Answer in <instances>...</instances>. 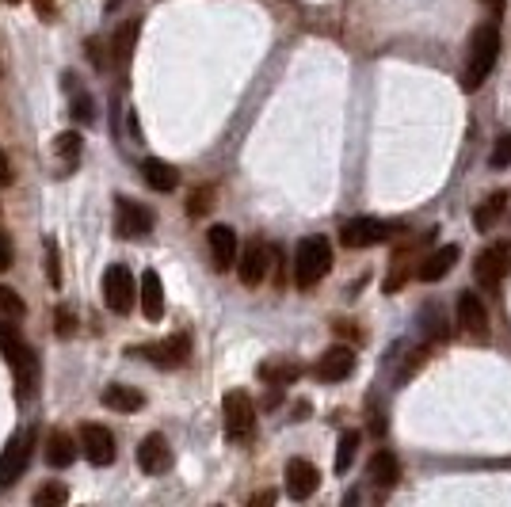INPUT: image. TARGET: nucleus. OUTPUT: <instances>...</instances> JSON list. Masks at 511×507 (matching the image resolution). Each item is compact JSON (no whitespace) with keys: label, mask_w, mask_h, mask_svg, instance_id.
<instances>
[{"label":"nucleus","mask_w":511,"mask_h":507,"mask_svg":"<svg viewBox=\"0 0 511 507\" xmlns=\"http://www.w3.org/2000/svg\"><path fill=\"white\" fill-rule=\"evenodd\" d=\"M0 355L8 358V367L16 374V389L24 400H31L38 393V378H42V367H38V355L35 347L24 340V332H19L8 316L0 321Z\"/></svg>","instance_id":"1"},{"label":"nucleus","mask_w":511,"mask_h":507,"mask_svg":"<svg viewBox=\"0 0 511 507\" xmlns=\"http://www.w3.org/2000/svg\"><path fill=\"white\" fill-rule=\"evenodd\" d=\"M500 57V31L493 24H481L474 31V42H470V57H465V73H462V88L465 92H477L481 84L488 80Z\"/></svg>","instance_id":"2"},{"label":"nucleus","mask_w":511,"mask_h":507,"mask_svg":"<svg viewBox=\"0 0 511 507\" xmlns=\"http://www.w3.org/2000/svg\"><path fill=\"white\" fill-rule=\"evenodd\" d=\"M332 271V244L325 237H306L294 252V283L297 290H313Z\"/></svg>","instance_id":"3"},{"label":"nucleus","mask_w":511,"mask_h":507,"mask_svg":"<svg viewBox=\"0 0 511 507\" xmlns=\"http://www.w3.org/2000/svg\"><path fill=\"white\" fill-rule=\"evenodd\" d=\"M222 428L233 442H248L256 435V405L245 389H229L222 397Z\"/></svg>","instance_id":"4"},{"label":"nucleus","mask_w":511,"mask_h":507,"mask_svg":"<svg viewBox=\"0 0 511 507\" xmlns=\"http://www.w3.org/2000/svg\"><path fill=\"white\" fill-rule=\"evenodd\" d=\"M35 442H38V431L35 428H24V431H19L8 442L5 454H0V484H16L19 477L27 473L31 458H35Z\"/></svg>","instance_id":"5"},{"label":"nucleus","mask_w":511,"mask_h":507,"mask_svg":"<svg viewBox=\"0 0 511 507\" xmlns=\"http://www.w3.org/2000/svg\"><path fill=\"white\" fill-rule=\"evenodd\" d=\"M134 298H138V290H134V274L126 264H111L108 274H103V302H108L111 313L126 316L134 309Z\"/></svg>","instance_id":"6"},{"label":"nucleus","mask_w":511,"mask_h":507,"mask_svg":"<svg viewBox=\"0 0 511 507\" xmlns=\"http://www.w3.org/2000/svg\"><path fill=\"white\" fill-rule=\"evenodd\" d=\"M474 274H477V283L485 290H500V283L511 274V244L507 241L488 244L477 256V264H474Z\"/></svg>","instance_id":"7"},{"label":"nucleus","mask_w":511,"mask_h":507,"mask_svg":"<svg viewBox=\"0 0 511 507\" xmlns=\"http://www.w3.org/2000/svg\"><path fill=\"white\" fill-rule=\"evenodd\" d=\"M393 237V225L390 222H378V218H351L339 225V244L344 248H370Z\"/></svg>","instance_id":"8"},{"label":"nucleus","mask_w":511,"mask_h":507,"mask_svg":"<svg viewBox=\"0 0 511 507\" xmlns=\"http://www.w3.org/2000/svg\"><path fill=\"white\" fill-rule=\"evenodd\" d=\"M115 233L122 241L153 233V210H145L141 202H130V199H115Z\"/></svg>","instance_id":"9"},{"label":"nucleus","mask_w":511,"mask_h":507,"mask_svg":"<svg viewBox=\"0 0 511 507\" xmlns=\"http://www.w3.org/2000/svg\"><path fill=\"white\" fill-rule=\"evenodd\" d=\"M80 450L92 466H111L115 461V435L103 424H84L80 428Z\"/></svg>","instance_id":"10"},{"label":"nucleus","mask_w":511,"mask_h":507,"mask_svg":"<svg viewBox=\"0 0 511 507\" xmlns=\"http://www.w3.org/2000/svg\"><path fill=\"white\" fill-rule=\"evenodd\" d=\"M317 484H321V473H317L313 461H306V458H290L287 461V492H290V500H309L317 492Z\"/></svg>","instance_id":"11"},{"label":"nucleus","mask_w":511,"mask_h":507,"mask_svg":"<svg viewBox=\"0 0 511 507\" xmlns=\"http://www.w3.org/2000/svg\"><path fill=\"white\" fill-rule=\"evenodd\" d=\"M141 355H149V363L153 367H164V370H176L187 363V355H191V340L180 332V336H168V340L153 344V347H141Z\"/></svg>","instance_id":"12"},{"label":"nucleus","mask_w":511,"mask_h":507,"mask_svg":"<svg viewBox=\"0 0 511 507\" xmlns=\"http://www.w3.org/2000/svg\"><path fill=\"white\" fill-rule=\"evenodd\" d=\"M351 370H355V351L344 347V344L328 347L321 358H317V367H313V374L321 378V382H344Z\"/></svg>","instance_id":"13"},{"label":"nucleus","mask_w":511,"mask_h":507,"mask_svg":"<svg viewBox=\"0 0 511 507\" xmlns=\"http://www.w3.org/2000/svg\"><path fill=\"white\" fill-rule=\"evenodd\" d=\"M458 325L462 332H470L474 340H488V313H485V302L477 294H458Z\"/></svg>","instance_id":"14"},{"label":"nucleus","mask_w":511,"mask_h":507,"mask_svg":"<svg viewBox=\"0 0 511 507\" xmlns=\"http://www.w3.org/2000/svg\"><path fill=\"white\" fill-rule=\"evenodd\" d=\"M138 466H141V473H149V477H157V473H164L168 466H172V450H168V439L164 435H145L141 439V447H138Z\"/></svg>","instance_id":"15"},{"label":"nucleus","mask_w":511,"mask_h":507,"mask_svg":"<svg viewBox=\"0 0 511 507\" xmlns=\"http://www.w3.org/2000/svg\"><path fill=\"white\" fill-rule=\"evenodd\" d=\"M267 264H271V248L267 244H248L237 252V274H241V283L245 286H256V283H264V274H267Z\"/></svg>","instance_id":"16"},{"label":"nucleus","mask_w":511,"mask_h":507,"mask_svg":"<svg viewBox=\"0 0 511 507\" xmlns=\"http://www.w3.org/2000/svg\"><path fill=\"white\" fill-rule=\"evenodd\" d=\"M210 241V260H214V271H229V267H237V233H233L229 225H214L206 233Z\"/></svg>","instance_id":"17"},{"label":"nucleus","mask_w":511,"mask_h":507,"mask_svg":"<svg viewBox=\"0 0 511 507\" xmlns=\"http://www.w3.org/2000/svg\"><path fill=\"white\" fill-rule=\"evenodd\" d=\"M458 244H443V248H435V252H428V256L420 260V267H416V274L423 283H439V279H446V274L454 271V264H458Z\"/></svg>","instance_id":"18"},{"label":"nucleus","mask_w":511,"mask_h":507,"mask_svg":"<svg viewBox=\"0 0 511 507\" xmlns=\"http://www.w3.org/2000/svg\"><path fill=\"white\" fill-rule=\"evenodd\" d=\"M138 302H141L145 321H161V316H164V286H161V274H157V271H145V274H141Z\"/></svg>","instance_id":"19"},{"label":"nucleus","mask_w":511,"mask_h":507,"mask_svg":"<svg viewBox=\"0 0 511 507\" xmlns=\"http://www.w3.org/2000/svg\"><path fill=\"white\" fill-rule=\"evenodd\" d=\"M138 31H141V19H126V24L119 27V35H115V42H111V66H115L119 73H126V66H130Z\"/></svg>","instance_id":"20"},{"label":"nucleus","mask_w":511,"mask_h":507,"mask_svg":"<svg viewBox=\"0 0 511 507\" xmlns=\"http://www.w3.org/2000/svg\"><path fill=\"white\" fill-rule=\"evenodd\" d=\"M141 176H145V183L153 187V191H176V183H180V172L161 157L141 160Z\"/></svg>","instance_id":"21"},{"label":"nucleus","mask_w":511,"mask_h":507,"mask_svg":"<svg viewBox=\"0 0 511 507\" xmlns=\"http://www.w3.org/2000/svg\"><path fill=\"white\" fill-rule=\"evenodd\" d=\"M77 447L80 442H73V435L69 431H50V439H47V461L54 470H66V466H73V458H77Z\"/></svg>","instance_id":"22"},{"label":"nucleus","mask_w":511,"mask_h":507,"mask_svg":"<svg viewBox=\"0 0 511 507\" xmlns=\"http://www.w3.org/2000/svg\"><path fill=\"white\" fill-rule=\"evenodd\" d=\"M370 481L378 484V489H393V484L401 481V461L393 450H378L370 458Z\"/></svg>","instance_id":"23"},{"label":"nucleus","mask_w":511,"mask_h":507,"mask_svg":"<svg viewBox=\"0 0 511 507\" xmlns=\"http://www.w3.org/2000/svg\"><path fill=\"white\" fill-rule=\"evenodd\" d=\"M145 405V397L134 386H108L103 389V409L111 412H138Z\"/></svg>","instance_id":"24"},{"label":"nucleus","mask_w":511,"mask_h":507,"mask_svg":"<svg viewBox=\"0 0 511 507\" xmlns=\"http://www.w3.org/2000/svg\"><path fill=\"white\" fill-rule=\"evenodd\" d=\"M504 210H507V191H496V195H488V199H485V202L477 206L474 222H477V229H481V233H493Z\"/></svg>","instance_id":"25"},{"label":"nucleus","mask_w":511,"mask_h":507,"mask_svg":"<svg viewBox=\"0 0 511 507\" xmlns=\"http://www.w3.org/2000/svg\"><path fill=\"white\" fill-rule=\"evenodd\" d=\"M359 442H363V435H359V431H344V435H339V442H336V461H332V470H336L339 477L351 470V461H355V454H359Z\"/></svg>","instance_id":"26"},{"label":"nucleus","mask_w":511,"mask_h":507,"mask_svg":"<svg viewBox=\"0 0 511 507\" xmlns=\"http://www.w3.org/2000/svg\"><path fill=\"white\" fill-rule=\"evenodd\" d=\"M260 378H264L267 386H290V382H297V378H302V367L279 358V363H264L260 367Z\"/></svg>","instance_id":"27"},{"label":"nucleus","mask_w":511,"mask_h":507,"mask_svg":"<svg viewBox=\"0 0 511 507\" xmlns=\"http://www.w3.org/2000/svg\"><path fill=\"white\" fill-rule=\"evenodd\" d=\"M420 328H423V336H428L432 344L451 336V325H446V316H443L439 305H423V309H420Z\"/></svg>","instance_id":"28"},{"label":"nucleus","mask_w":511,"mask_h":507,"mask_svg":"<svg viewBox=\"0 0 511 507\" xmlns=\"http://www.w3.org/2000/svg\"><path fill=\"white\" fill-rule=\"evenodd\" d=\"M80 160V134L66 130V134H57V168H61V176L73 172Z\"/></svg>","instance_id":"29"},{"label":"nucleus","mask_w":511,"mask_h":507,"mask_svg":"<svg viewBox=\"0 0 511 507\" xmlns=\"http://www.w3.org/2000/svg\"><path fill=\"white\" fill-rule=\"evenodd\" d=\"M0 316H8V321H19V316H27L24 298H19L12 286H0Z\"/></svg>","instance_id":"30"},{"label":"nucleus","mask_w":511,"mask_h":507,"mask_svg":"<svg viewBox=\"0 0 511 507\" xmlns=\"http://www.w3.org/2000/svg\"><path fill=\"white\" fill-rule=\"evenodd\" d=\"M69 500V489H66V484H42V489L35 492V503L38 507H57V503H66Z\"/></svg>","instance_id":"31"},{"label":"nucleus","mask_w":511,"mask_h":507,"mask_svg":"<svg viewBox=\"0 0 511 507\" xmlns=\"http://www.w3.org/2000/svg\"><path fill=\"white\" fill-rule=\"evenodd\" d=\"M488 164H493V168H507V164H511V134H500V138H496Z\"/></svg>","instance_id":"32"},{"label":"nucleus","mask_w":511,"mask_h":507,"mask_svg":"<svg viewBox=\"0 0 511 507\" xmlns=\"http://www.w3.org/2000/svg\"><path fill=\"white\" fill-rule=\"evenodd\" d=\"M210 199H214V191H210V187H203V191H195V195H191V202H187V214H191V218H203L206 210L214 206Z\"/></svg>","instance_id":"33"},{"label":"nucleus","mask_w":511,"mask_h":507,"mask_svg":"<svg viewBox=\"0 0 511 507\" xmlns=\"http://www.w3.org/2000/svg\"><path fill=\"white\" fill-rule=\"evenodd\" d=\"M73 328H77V316H73V309L69 305H57V336H61V340H69V336H73Z\"/></svg>","instance_id":"34"},{"label":"nucleus","mask_w":511,"mask_h":507,"mask_svg":"<svg viewBox=\"0 0 511 507\" xmlns=\"http://www.w3.org/2000/svg\"><path fill=\"white\" fill-rule=\"evenodd\" d=\"M47 274H50V286H61V260H57L54 241H47Z\"/></svg>","instance_id":"35"},{"label":"nucleus","mask_w":511,"mask_h":507,"mask_svg":"<svg viewBox=\"0 0 511 507\" xmlns=\"http://www.w3.org/2000/svg\"><path fill=\"white\" fill-rule=\"evenodd\" d=\"M423 358H428V351H412V358H404V363H401V370H397V382H404V378H412L420 367H423Z\"/></svg>","instance_id":"36"},{"label":"nucleus","mask_w":511,"mask_h":507,"mask_svg":"<svg viewBox=\"0 0 511 507\" xmlns=\"http://www.w3.org/2000/svg\"><path fill=\"white\" fill-rule=\"evenodd\" d=\"M12 267V241L0 233V271H8Z\"/></svg>","instance_id":"37"},{"label":"nucleus","mask_w":511,"mask_h":507,"mask_svg":"<svg viewBox=\"0 0 511 507\" xmlns=\"http://www.w3.org/2000/svg\"><path fill=\"white\" fill-rule=\"evenodd\" d=\"M8 183H12V164H8L5 150H0V187H8Z\"/></svg>","instance_id":"38"},{"label":"nucleus","mask_w":511,"mask_h":507,"mask_svg":"<svg viewBox=\"0 0 511 507\" xmlns=\"http://www.w3.org/2000/svg\"><path fill=\"white\" fill-rule=\"evenodd\" d=\"M35 12H38L42 19H50V16L57 12V5H54V0H35Z\"/></svg>","instance_id":"39"},{"label":"nucleus","mask_w":511,"mask_h":507,"mask_svg":"<svg viewBox=\"0 0 511 507\" xmlns=\"http://www.w3.org/2000/svg\"><path fill=\"white\" fill-rule=\"evenodd\" d=\"M248 503H252V507H256V503H275V492H260V496H252Z\"/></svg>","instance_id":"40"},{"label":"nucleus","mask_w":511,"mask_h":507,"mask_svg":"<svg viewBox=\"0 0 511 507\" xmlns=\"http://www.w3.org/2000/svg\"><path fill=\"white\" fill-rule=\"evenodd\" d=\"M485 5L493 8V12H500V8H504V0H485Z\"/></svg>","instance_id":"41"},{"label":"nucleus","mask_w":511,"mask_h":507,"mask_svg":"<svg viewBox=\"0 0 511 507\" xmlns=\"http://www.w3.org/2000/svg\"><path fill=\"white\" fill-rule=\"evenodd\" d=\"M8 5H19V0H8Z\"/></svg>","instance_id":"42"}]
</instances>
